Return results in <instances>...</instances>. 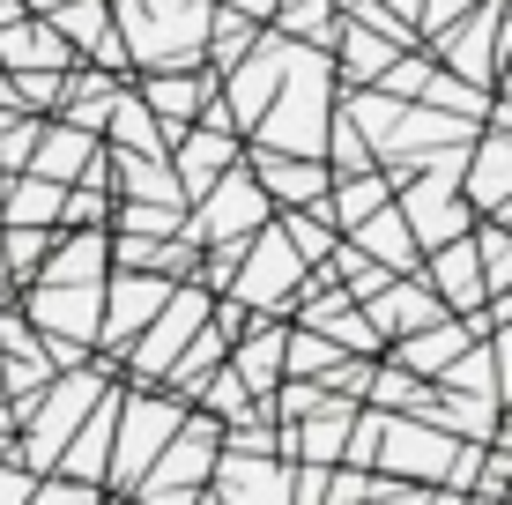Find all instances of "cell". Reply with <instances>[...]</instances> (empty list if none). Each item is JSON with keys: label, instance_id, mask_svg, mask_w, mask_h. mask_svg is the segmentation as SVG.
Masks as SVG:
<instances>
[{"label": "cell", "instance_id": "obj_1", "mask_svg": "<svg viewBox=\"0 0 512 505\" xmlns=\"http://www.w3.org/2000/svg\"><path fill=\"white\" fill-rule=\"evenodd\" d=\"M90 402H97V379L82 372V379H60V387L45 394V409L38 402H23L15 409V424H30V439H23V468H60V454H67V431L90 416Z\"/></svg>", "mask_w": 512, "mask_h": 505}, {"label": "cell", "instance_id": "obj_2", "mask_svg": "<svg viewBox=\"0 0 512 505\" xmlns=\"http://www.w3.org/2000/svg\"><path fill=\"white\" fill-rule=\"evenodd\" d=\"M179 424H186V416H179V402L134 394V402H127V431L112 439V476H119V483H134L141 468H149V461L164 454L171 439H179Z\"/></svg>", "mask_w": 512, "mask_h": 505}, {"label": "cell", "instance_id": "obj_3", "mask_svg": "<svg viewBox=\"0 0 512 505\" xmlns=\"http://www.w3.org/2000/svg\"><path fill=\"white\" fill-rule=\"evenodd\" d=\"M379 439H386L379 454H386V468H394V476H401V468H409V476H446L453 454H461L453 439H438V431H423V424H386Z\"/></svg>", "mask_w": 512, "mask_h": 505}, {"label": "cell", "instance_id": "obj_4", "mask_svg": "<svg viewBox=\"0 0 512 505\" xmlns=\"http://www.w3.org/2000/svg\"><path fill=\"white\" fill-rule=\"evenodd\" d=\"M216 491H223V505H290V476L268 468L260 454H231L216 468Z\"/></svg>", "mask_w": 512, "mask_h": 505}, {"label": "cell", "instance_id": "obj_5", "mask_svg": "<svg viewBox=\"0 0 512 505\" xmlns=\"http://www.w3.org/2000/svg\"><path fill=\"white\" fill-rule=\"evenodd\" d=\"M238 298L245 305H290L297 298V253L282 246V231L260 238V260H253V275L238 283Z\"/></svg>", "mask_w": 512, "mask_h": 505}, {"label": "cell", "instance_id": "obj_6", "mask_svg": "<svg viewBox=\"0 0 512 505\" xmlns=\"http://www.w3.org/2000/svg\"><path fill=\"white\" fill-rule=\"evenodd\" d=\"M112 439H119V409L104 402L90 424H82V439L60 454V476H75V483H97L104 468H112Z\"/></svg>", "mask_w": 512, "mask_h": 505}, {"label": "cell", "instance_id": "obj_7", "mask_svg": "<svg viewBox=\"0 0 512 505\" xmlns=\"http://www.w3.org/2000/svg\"><path fill=\"white\" fill-rule=\"evenodd\" d=\"M171 305V283H149V275H127V283H112V320H104V342H127L149 312Z\"/></svg>", "mask_w": 512, "mask_h": 505}, {"label": "cell", "instance_id": "obj_8", "mask_svg": "<svg viewBox=\"0 0 512 505\" xmlns=\"http://www.w3.org/2000/svg\"><path fill=\"white\" fill-rule=\"evenodd\" d=\"M193 320H201V298H171V312H156V327H149V342L134 350V364H141V372H164V364L186 350Z\"/></svg>", "mask_w": 512, "mask_h": 505}, {"label": "cell", "instance_id": "obj_9", "mask_svg": "<svg viewBox=\"0 0 512 505\" xmlns=\"http://www.w3.org/2000/svg\"><path fill=\"white\" fill-rule=\"evenodd\" d=\"M82 156H90V134H82V127H52L45 142L30 149V164H23V171H38V179L67 186V179H82V171H90Z\"/></svg>", "mask_w": 512, "mask_h": 505}, {"label": "cell", "instance_id": "obj_10", "mask_svg": "<svg viewBox=\"0 0 512 505\" xmlns=\"http://www.w3.org/2000/svg\"><path fill=\"white\" fill-rule=\"evenodd\" d=\"M282 364H290V327H260V335H253V342L238 350V364H231V372H238V379H245L253 394H268Z\"/></svg>", "mask_w": 512, "mask_h": 505}, {"label": "cell", "instance_id": "obj_11", "mask_svg": "<svg viewBox=\"0 0 512 505\" xmlns=\"http://www.w3.org/2000/svg\"><path fill=\"white\" fill-rule=\"evenodd\" d=\"M0 60L8 67H67L60 30H0Z\"/></svg>", "mask_w": 512, "mask_h": 505}, {"label": "cell", "instance_id": "obj_12", "mask_svg": "<svg viewBox=\"0 0 512 505\" xmlns=\"http://www.w3.org/2000/svg\"><path fill=\"white\" fill-rule=\"evenodd\" d=\"M60 208H67V201H60V186L30 171V179L8 194V223H38V231H52V216H60Z\"/></svg>", "mask_w": 512, "mask_h": 505}, {"label": "cell", "instance_id": "obj_13", "mask_svg": "<svg viewBox=\"0 0 512 505\" xmlns=\"http://www.w3.org/2000/svg\"><path fill=\"white\" fill-rule=\"evenodd\" d=\"M438 290H446L453 305H475L483 298V275H475V253L461 246V253H438Z\"/></svg>", "mask_w": 512, "mask_h": 505}, {"label": "cell", "instance_id": "obj_14", "mask_svg": "<svg viewBox=\"0 0 512 505\" xmlns=\"http://www.w3.org/2000/svg\"><path fill=\"white\" fill-rule=\"evenodd\" d=\"M357 231H364V246L379 260H409V223L401 216H372V223H357Z\"/></svg>", "mask_w": 512, "mask_h": 505}, {"label": "cell", "instance_id": "obj_15", "mask_svg": "<svg viewBox=\"0 0 512 505\" xmlns=\"http://www.w3.org/2000/svg\"><path fill=\"white\" fill-rule=\"evenodd\" d=\"M453 350H468L461 327H431V335H416L409 350H401V364H423V372H431V364H438V357H453Z\"/></svg>", "mask_w": 512, "mask_h": 505}, {"label": "cell", "instance_id": "obj_16", "mask_svg": "<svg viewBox=\"0 0 512 505\" xmlns=\"http://www.w3.org/2000/svg\"><path fill=\"white\" fill-rule=\"evenodd\" d=\"M260 179H268L275 194H297V201L320 194V179H312V171H297V164H282V156H260Z\"/></svg>", "mask_w": 512, "mask_h": 505}, {"label": "cell", "instance_id": "obj_17", "mask_svg": "<svg viewBox=\"0 0 512 505\" xmlns=\"http://www.w3.org/2000/svg\"><path fill=\"white\" fill-rule=\"evenodd\" d=\"M372 402H379V409H416L423 387H416V379H401V372H379V379H372Z\"/></svg>", "mask_w": 512, "mask_h": 505}, {"label": "cell", "instance_id": "obj_18", "mask_svg": "<svg viewBox=\"0 0 512 505\" xmlns=\"http://www.w3.org/2000/svg\"><path fill=\"white\" fill-rule=\"evenodd\" d=\"M30 505H97V483H75V476L38 483V491H30Z\"/></svg>", "mask_w": 512, "mask_h": 505}, {"label": "cell", "instance_id": "obj_19", "mask_svg": "<svg viewBox=\"0 0 512 505\" xmlns=\"http://www.w3.org/2000/svg\"><path fill=\"white\" fill-rule=\"evenodd\" d=\"M30 491H38V468H15V454L0 461V505H30Z\"/></svg>", "mask_w": 512, "mask_h": 505}, {"label": "cell", "instance_id": "obj_20", "mask_svg": "<svg viewBox=\"0 0 512 505\" xmlns=\"http://www.w3.org/2000/svg\"><path fill=\"white\" fill-rule=\"evenodd\" d=\"M149 97H156V119H186L193 112V82H149Z\"/></svg>", "mask_w": 512, "mask_h": 505}, {"label": "cell", "instance_id": "obj_21", "mask_svg": "<svg viewBox=\"0 0 512 505\" xmlns=\"http://www.w3.org/2000/svg\"><path fill=\"white\" fill-rule=\"evenodd\" d=\"M290 238H297V253H327V231H320V216H290Z\"/></svg>", "mask_w": 512, "mask_h": 505}, {"label": "cell", "instance_id": "obj_22", "mask_svg": "<svg viewBox=\"0 0 512 505\" xmlns=\"http://www.w3.org/2000/svg\"><path fill=\"white\" fill-rule=\"evenodd\" d=\"M372 201H379V186H349V201H342V216L357 223V216H372Z\"/></svg>", "mask_w": 512, "mask_h": 505}, {"label": "cell", "instance_id": "obj_23", "mask_svg": "<svg viewBox=\"0 0 512 505\" xmlns=\"http://www.w3.org/2000/svg\"><path fill=\"white\" fill-rule=\"evenodd\" d=\"M379 505H431V498H423V491H401V498H394V491H386Z\"/></svg>", "mask_w": 512, "mask_h": 505}, {"label": "cell", "instance_id": "obj_24", "mask_svg": "<svg viewBox=\"0 0 512 505\" xmlns=\"http://www.w3.org/2000/svg\"><path fill=\"white\" fill-rule=\"evenodd\" d=\"M0 283H8V246H0Z\"/></svg>", "mask_w": 512, "mask_h": 505}, {"label": "cell", "instance_id": "obj_25", "mask_svg": "<svg viewBox=\"0 0 512 505\" xmlns=\"http://www.w3.org/2000/svg\"><path fill=\"white\" fill-rule=\"evenodd\" d=\"M0 402H8V372H0Z\"/></svg>", "mask_w": 512, "mask_h": 505}]
</instances>
